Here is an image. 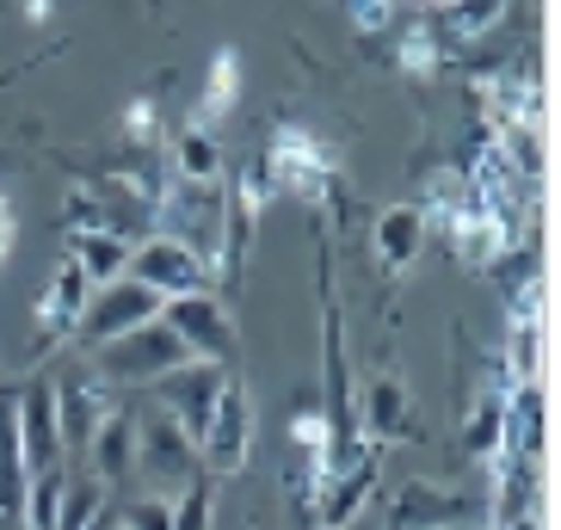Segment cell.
Here are the masks:
<instances>
[{
    "label": "cell",
    "mask_w": 561,
    "mask_h": 530,
    "mask_svg": "<svg viewBox=\"0 0 561 530\" xmlns=\"http://www.w3.org/2000/svg\"><path fill=\"white\" fill-rule=\"evenodd\" d=\"M154 234L180 241L204 272H222V180L210 185H192V180H173L154 204Z\"/></svg>",
    "instance_id": "obj_1"
},
{
    "label": "cell",
    "mask_w": 561,
    "mask_h": 530,
    "mask_svg": "<svg viewBox=\"0 0 561 530\" xmlns=\"http://www.w3.org/2000/svg\"><path fill=\"white\" fill-rule=\"evenodd\" d=\"M136 475H149L154 499H180L185 487L198 481V445H192L161 407H154L149 419H136Z\"/></svg>",
    "instance_id": "obj_2"
},
{
    "label": "cell",
    "mask_w": 561,
    "mask_h": 530,
    "mask_svg": "<svg viewBox=\"0 0 561 530\" xmlns=\"http://www.w3.org/2000/svg\"><path fill=\"white\" fill-rule=\"evenodd\" d=\"M253 457V395H248V382H222V395H216V414L210 426H204L198 438V469L210 481H234L241 469H248Z\"/></svg>",
    "instance_id": "obj_3"
},
{
    "label": "cell",
    "mask_w": 561,
    "mask_h": 530,
    "mask_svg": "<svg viewBox=\"0 0 561 530\" xmlns=\"http://www.w3.org/2000/svg\"><path fill=\"white\" fill-rule=\"evenodd\" d=\"M180 365H192V358H185V346L161 327V321L124 333L112 346H93V377H100L105 389H112V382H161L167 370H180Z\"/></svg>",
    "instance_id": "obj_4"
},
{
    "label": "cell",
    "mask_w": 561,
    "mask_h": 530,
    "mask_svg": "<svg viewBox=\"0 0 561 530\" xmlns=\"http://www.w3.org/2000/svg\"><path fill=\"white\" fill-rule=\"evenodd\" d=\"M161 327L185 346L192 365H229L234 358V321H229V309H222L210 290L161 302Z\"/></svg>",
    "instance_id": "obj_5"
},
{
    "label": "cell",
    "mask_w": 561,
    "mask_h": 530,
    "mask_svg": "<svg viewBox=\"0 0 561 530\" xmlns=\"http://www.w3.org/2000/svg\"><path fill=\"white\" fill-rule=\"evenodd\" d=\"M265 185H278V192H297V198H328L333 185V149H321L309 130H297V124H284L278 136H272V149H265L260 161Z\"/></svg>",
    "instance_id": "obj_6"
},
{
    "label": "cell",
    "mask_w": 561,
    "mask_h": 530,
    "mask_svg": "<svg viewBox=\"0 0 561 530\" xmlns=\"http://www.w3.org/2000/svg\"><path fill=\"white\" fill-rule=\"evenodd\" d=\"M222 382H229V370H222V365H180V370H167V377L154 382V407H161V414L173 419L192 445H198L204 426H210V414H216Z\"/></svg>",
    "instance_id": "obj_7"
},
{
    "label": "cell",
    "mask_w": 561,
    "mask_h": 530,
    "mask_svg": "<svg viewBox=\"0 0 561 530\" xmlns=\"http://www.w3.org/2000/svg\"><path fill=\"white\" fill-rule=\"evenodd\" d=\"M149 321H161V297H154L149 284L117 278V284H100V290H93V302H87V315H81V333L93 346H112V339L149 327Z\"/></svg>",
    "instance_id": "obj_8"
},
{
    "label": "cell",
    "mask_w": 561,
    "mask_h": 530,
    "mask_svg": "<svg viewBox=\"0 0 561 530\" xmlns=\"http://www.w3.org/2000/svg\"><path fill=\"white\" fill-rule=\"evenodd\" d=\"M124 278L149 284V290H154L161 302L210 290V272H204V265L180 247V241H167V234H149V241H136V247H130V272H124Z\"/></svg>",
    "instance_id": "obj_9"
},
{
    "label": "cell",
    "mask_w": 561,
    "mask_h": 530,
    "mask_svg": "<svg viewBox=\"0 0 561 530\" xmlns=\"http://www.w3.org/2000/svg\"><path fill=\"white\" fill-rule=\"evenodd\" d=\"M56 395V431H62V457H87L93 431L112 419V389H105L93 370H75V377L50 382Z\"/></svg>",
    "instance_id": "obj_10"
},
{
    "label": "cell",
    "mask_w": 561,
    "mask_h": 530,
    "mask_svg": "<svg viewBox=\"0 0 561 530\" xmlns=\"http://www.w3.org/2000/svg\"><path fill=\"white\" fill-rule=\"evenodd\" d=\"M13 431H19V450H25V469H32V475H44V469H62L56 395H50V382H44V377H32V382L13 395Z\"/></svg>",
    "instance_id": "obj_11"
},
{
    "label": "cell",
    "mask_w": 561,
    "mask_h": 530,
    "mask_svg": "<svg viewBox=\"0 0 561 530\" xmlns=\"http://www.w3.org/2000/svg\"><path fill=\"white\" fill-rule=\"evenodd\" d=\"M370 487H377V450H364L358 469H346V475H333L328 487H321V499H314L321 530H346L352 518H358V506L370 499Z\"/></svg>",
    "instance_id": "obj_12"
},
{
    "label": "cell",
    "mask_w": 561,
    "mask_h": 530,
    "mask_svg": "<svg viewBox=\"0 0 561 530\" xmlns=\"http://www.w3.org/2000/svg\"><path fill=\"white\" fill-rule=\"evenodd\" d=\"M87 457H93V481H100V487H124V481L136 475V419L112 414L100 431H93Z\"/></svg>",
    "instance_id": "obj_13"
},
{
    "label": "cell",
    "mask_w": 561,
    "mask_h": 530,
    "mask_svg": "<svg viewBox=\"0 0 561 530\" xmlns=\"http://www.w3.org/2000/svg\"><path fill=\"white\" fill-rule=\"evenodd\" d=\"M87 302H93V278H87L75 260H62V272L50 278V290H44V302H37V321L50 327V339L56 333H75L81 315H87Z\"/></svg>",
    "instance_id": "obj_14"
},
{
    "label": "cell",
    "mask_w": 561,
    "mask_h": 530,
    "mask_svg": "<svg viewBox=\"0 0 561 530\" xmlns=\"http://www.w3.org/2000/svg\"><path fill=\"white\" fill-rule=\"evenodd\" d=\"M68 260L81 265L87 278H93V290H100V284H117L130 272V241H117L105 229H75L68 234Z\"/></svg>",
    "instance_id": "obj_15"
},
{
    "label": "cell",
    "mask_w": 561,
    "mask_h": 530,
    "mask_svg": "<svg viewBox=\"0 0 561 530\" xmlns=\"http://www.w3.org/2000/svg\"><path fill=\"white\" fill-rule=\"evenodd\" d=\"M450 518H462V499L438 494V487H426V481H408L401 499L389 506V525L396 530H450Z\"/></svg>",
    "instance_id": "obj_16"
},
{
    "label": "cell",
    "mask_w": 561,
    "mask_h": 530,
    "mask_svg": "<svg viewBox=\"0 0 561 530\" xmlns=\"http://www.w3.org/2000/svg\"><path fill=\"white\" fill-rule=\"evenodd\" d=\"M420 241H426V222H420V210H413V204L377 216V260L389 265V272H396V265H408L413 253H420Z\"/></svg>",
    "instance_id": "obj_17"
},
{
    "label": "cell",
    "mask_w": 561,
    "mask_h": 530,
    "mask_svg": "<svg viewBox=\"0 0 561 530\" xmlns=\"http://www.w3.org/2000/svg\"><path fill=\"white\" fill-rule=\"evenodd\" d=\"M500 438H506V395H481L476 414H469V431H462V450H469L476 463H494Z\"/></svg>",
    "instance_id": "obj_18"
},
{
    "label": "cell",
    "mask_w": 561,
    "mask_h": 530,
    "mask_svg": "<svg viewBox=\"0 0 561 530\" xmlns=\"http://www.w3.org/2000/svg\"><path fill=\"white\" fill-rule=\"evenodd\" d=\"M234 93H241V81H234V50H222L210 62V81H204V93H198V112H192V130H210L216 117L234 105Z\"/></svg>",
    "instance_id": "obj_19"
},
{
    "label": "cell",
    "mask_w": 561,
    "mask_h": 530,
    "mask_svg": "<svg viewBox=\"0 0 561 530\" xmlns=\"http://www.w3.org/2000/svg\"><path fill=\"white\" fill-rule=\"evenodd\" d=\"M173 166H180V180H192V185L222 180V149H216V136L210 130H185L180 149H173Z\"/></svg>",
    "instance_id": "obj_20"
},
{
    "label": "cell",
    "mask_w": 561,
    "mask_h": 530,
    "mask_svg": "<svg viewBox=\"0 0 561 530\" xmlns=\"http://www.w3.org/2000/svg\"><path fill=\"white\" fill-rule=\"evenodd\" d=\"M401 419H408V389H401L396 370H382V377L370 382V419H364V426L377 431V438H396Z\"/></svg>",
    "instance_id": "obj_21"
},
{
    "label": "cell",
    "mask_w": 561,
    "mask_h": 530,
    "mask_svg": "<svg viewBox=\"0 0 561 530\" xmlns=\"http://www.w3.org/2000/svg\"><path fill=\"white\" fill-rule=\"evenodd\" d=\"M117 530H173V499H130L117 506Z\"/></svg>",
    "instance_id": "obj_22"
},
{
    "label": "cell",
    "mask_w": 561,
    "mask_h": 530,
    "mask_svg": "<svg viewBox=\"0 0 561 530\" xmlns=\"http://www.w3.org/2000/svg\"><path fill=\"white\" fill-rule=\"evenodd\" d=\"M210 487H204V481H192V487H185L180 499H173V530H210Z\"/></svg>",
    "instance_id": "obj_23"
},
{
    "label": "cell",
    "mask_w": 561,
    "mask_h": 530,
    "mask_svg": "<svg viewBox=\"0 0 561 530\" xmlns=\"http://www.w3.org/2000/svg\"><path fill=\"white\" fill-rule=\"evenodd\" d=\"M124 124H130V142H154V105L149 100H130V112H124Z\"/></svg>",
    "instance_id": "obj_24"
},
{
    "label": "cell",
    "mask_w": 561,
    "mask_h": 530,
    "mask_svg": "<svg viewBox=\"0 0 561 530\" xmlns=\"http://www.w3.org/2000/svg\"><path fill=\"white\" fill-rule=\"evenodd\" d=\"M352 25L370 37V32H382V25H396V7H377V0H364V7H352Z\"/></svg>",
    "instance_id": "obj_25"
},
{
    "label": "cell",
    "mask_w": 561,
    "mask_h": 530,
    "mask_svg": "<svg viewBox=\"0 0 561 530\" xmlns=\"http://www.w3.org/2000/svg\"><path fill=\"white\" fill-rule=\"evenodd\" d=\"M7 253H13V204L0 198V260H7Z\"/></svg>",
    "instance_id": "obj_26"
},
{
    "label": "cell",
    "mask_w": 561,
    "mask_h": 530,
    "mask_svg": "<svg viewBox=\"0 0 561 530\" xmlns=\"http://www.w3.org/2000/svg\"><path fill=\"white\" fill-rule=\"evenodd\" d=\"M87 530H117V512H112V506H100V518H93Z\"/></svg>",
    "instance_id": "obj_27"
}]
</instances>
